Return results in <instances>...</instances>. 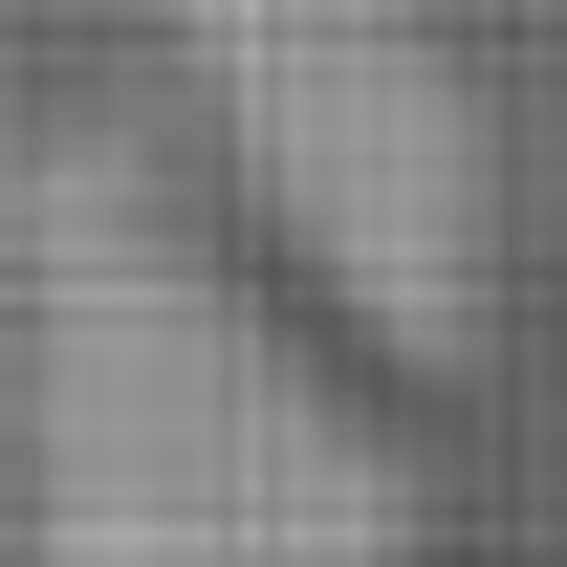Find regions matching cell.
<instances>
[{"label":"cell","instance_id":"cell-2","mask_svg":"<svg viewBox=\"0 0 567 567\" xmlns=\"http://www.w3.org/2000/svg\"><path fill=\"white\" fill-rule=\"evenodd\" d=\"M175 87H197L218 197L350 306V350L458 371L524 262V175H502V87L458 66L436 0H132Z\"/></svg>","mask_w":567,"mask_h":567},{"label":"cell","instance_id":"cell-1","mask_svg":"<svg viewBox=\"0 0 567 567\" xmlns=\"http://www.w3.org/2000/svg\"><path fill=\"white\" fill-rule=\"evenodd\" d=\"M0 502L22 567H436L350 306L132 132L0 175Z\"/></svg>","mask_w":567,"mask_h":567}]
</instances>
